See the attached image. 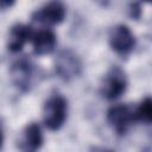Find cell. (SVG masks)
<instances>
[{
    "mask_svg": "<svg viewBox=\"0 0 152 152\" xmlns=\"http://www.w3.org/2000/svg\"><path fill=\"white\" fill-rule=\"evenodd\" d=\"M2 144H4V133H2V128L0 126V150L2 147Z\"/></svg>",
    "mask_w": 152,
    "mask_h": 152,
    "instance_id": "obj_14",
    "label": "cell"
},
{
    "mask_svg": "<svg viewBox=\"0 0 152 152\" xmlns=\"http://www.w3.org/2000/svg\"><path fill=\"white\" fill-rule=\"evenodd\" d=\"M134 120L144 122V124H150L152 120V101L150 96H146L139 106L134 109Z\"/></svg>",
    "mask_w": 152,
    "mask_h": 152,
    "instance_id": "obj_11",
    "label": "cell"
},
{
    "mask_svg": "<svg viewBox=\"0 0 152 152\" xmlns=\"http://www.w3.org/2000/svg\"><path fill=\"white\" fill-rule=\"evenodd\" d=\"M10 75L15 88L21 93H27L33 87L37 75V68L30 58L23 56L13 62L10 69Z\"/></svg>",
    "mask_w": 152,
    "mask_h": 152,
    "instance_id": "obj_2",
    "label": "cell"
},
{
    "mask_svg": "<svg viewBox=\"0 0 152 152\" xmlns=\"http://www.w3.org/2000/svg\"><path fill=\"white\" fill-rule=\"evenodd\" d=\"M107 121L118 135H124L135 122L134 109L128 104H115L107 110Z\"/></svg>",
    "mask_w": 152,
    "mask_h": 152,
    "instance_id": "obj_7",
    "label": "cell"
},
{
    "mask_svg": "<svg viewBox=\"0 0 152 152\" xmlns=\"http://www.w3.org/2000/svg\"><path fill=\"white\" fill-rule=\"evenodd\" d=\"M108 40L112 50L120 56L129 55L135 48V37L131 28L125 24H119L112 27Z\"/></svg>",
    "mask_w": 152,
    "mask_h": 152,
    "instance_id": "obj_5",
    "label": "cell"
},
{
    "mask_svg": "<svg viewBox=\"0 0 152 152\" xmlns=\"http://www.w3.org/2000/svg\"><path fill=\"white\" fill-rule=\"evenodd\" d=\"M13 5H14V1H6V0H1V1H0V11L10 10Z\"/></svg>",
    "mask_w": 152,
    "mask_h": 152,
    "instance_id": "obj_13",
    "label": "cell"
},
{
    "mask_svg": "<svg viewBox=\"0 0 152 152\" xmlns=\"http://www.w3.org/2000/svg\"><path fill=\"white\" fill-rule=\"evenodd\" d=\"M44 138L40 126L37 122H30L25 126L19 140L20 152H38L43 146Z\"/></svg>",
    "mask_w": 152,
    "mask_h": 152,
    "instance_id": "obj_8",
    "label": "cell"
},
{
    "mask_svg": "<svg viewBox=\"0 0 152 152\" xmlns=\"http://www.w3.org/2000/svg\"><path fill=\"white\" fill-rule=\"evenodd\" d=\"M66 15V7L61 1H50L44 4L42 7L37 8L31 19L34 23L45 25V26H53L61 24Z\"/></svg>",
    "mask_w": 152,
    "mask_h": 152,
    "instance_id": "obj_6",
    "label": "cell"
},
{
    "mask_svg": "<svg viewBox=\"0 0 152 152\" xmlns=\"http://www.w3.org/2000/svg\"><path fill=\"white\" fill-rule=\"evenodd\" d=\"M127 89V77L119 66H112L104 75L101 83V94L107 100L119 99Z\"/></svg>",
    "mask_w": 152,
    "mask_h": 152,
    "instance_id": "obj_4",
    "label": "cell"
},
{
    "mask_svg": "<svg viewBox=\"0 0 152 152\" xmlns=\"http://www.w3.org/2000/svg\"><path fill=\"white\" fill-rule=\"evenodd\" d=\"M131 15L133 17V18H135V19H138L139 17H140V13H141V11H140V5L139 4H132L131 5Z\"/></svg>",
    "mask_w": 152,
    "mask_h": 152,
    "instance_id": "obj_12",
    "label": "cell"
},
{
    "mask_svg": "<svg viewBox=\"0 0 152 152\" xmlns=\"http://www.w3.org/2000/svg\"><path fill=\"white\" fill-rule=\"evenodd\" d=\"M68 115V101L61 94H52L44 103L43 121L48 129L56 132L59 131Z\"/></svg>",
    "mask_w": 152,
    "mask_h": 152,
    "instance_id": "obj_1",
    "label": "cell"
},
{
    "mask_svg": "<svg viewBox=\"0 0 152 152\" xmlns=\"http://www.w3.org/2000/svg\"><path fill=\"white\" fill-rule=\"evenodd\" d=\"M33 30L30 25L25 24H15L11 27L10 34H8V43L7 48L11 52L17 53L23 50L24 45L32 39L33 36Z\"/></svg>",
    "mask_w": 152,
    "mask_h": 152,
    "instance_id": "obj_9",
    "label": "cell"
},
{
    "mask_svg": "<svg viewBox=\"0 0 152 152\" xmlns=\"http://www.w3.org/2000/svg\"><path fill=\"white\" fill-rule=\"evenodd\" d=\"M82 62L80 57L70 49L58 52L55 58V71L58 77L65 82H70L82 74Z\"/></svg>",
    "mask_w": 152,
    "mask_h": 152,
    "instance_id": "obj_3",
    "label": "cell"
},
{
    "mask_svg": "<svg viewBox=\"0 0 152 152\" xmlns=\"http://www.w3.org/2000/svg\"><path fill=\"white\" fill-rule=\"evenodd\" d=\"M33 52L37 56H44L51 53L57 45V37L50 28H43L34 32L32 36Z\"/></svg>",
    "mask_w": 152,
    "mask_h": 152,
    "instance_id": "obj_10",
    "label": "cell"
}]
</instances>
